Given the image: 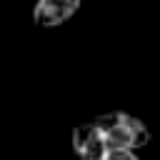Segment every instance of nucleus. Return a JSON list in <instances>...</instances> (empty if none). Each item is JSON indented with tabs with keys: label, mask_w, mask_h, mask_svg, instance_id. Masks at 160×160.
<instances>
[{
	"label": "nucleus",
	"mask_w": 160,
	"mask_h": 160,
	"mask_svg": "<svg viewBox=\"0 0 160 160\" xmlns=\"http://www.w3.org/2000/svg\"><path fill=\"white\" fill-rule=\"evenodd\" d=\"M92 122L100 128L110 150H135L150 142V130L145 128V122L128 112H108L95 118Z\"/></svg>",
	"instance_id": "obj_1"
},
{
	"label": "nucleus",
	"mask_w": 160,
	"mask_h": 160,
	"mask_svg": "<svg viewBox=\"0 0 160 160\" xmlns=\"http://www.w3.org/2000/svg\"><path fill=\"white\" fill-rule=\"evenodd\" d=\"M102 160H138V155L132 150H110Z\"/></svg>",
	"instance_id": "obj_4"
},
{
	"label": "nucleus",
	"mask_w": 160,
	"mask_h": 160,
	"mask_svg": "<svg viewBox=\"0 0 160 160\" xmlns=\"http://www.w3.org/2000/svg\"><path fill=\"white\" fill-rule=\"evenodd\" d=\"M72 150L80 160H102L110 152V148L95 122H85L72 130Z\"/></svg>",
	"instance_id": "obj_2"
},
{
	"label": "nucleus",
	"mask_w": 160,
	"mask_h": 160,
	"mask_svg": "<svg viewBox=\"0 0 160 160\" xmlns=\"http://www.w3.org/2000/svg\"><path fill=\"white\" fill-rule=\"evenodd\" d=\"M82 0H38L32 8V22L38 28H58L68 22Z\"/></svg>",
	"instance_id": "obj_3"
}]
</instances>
